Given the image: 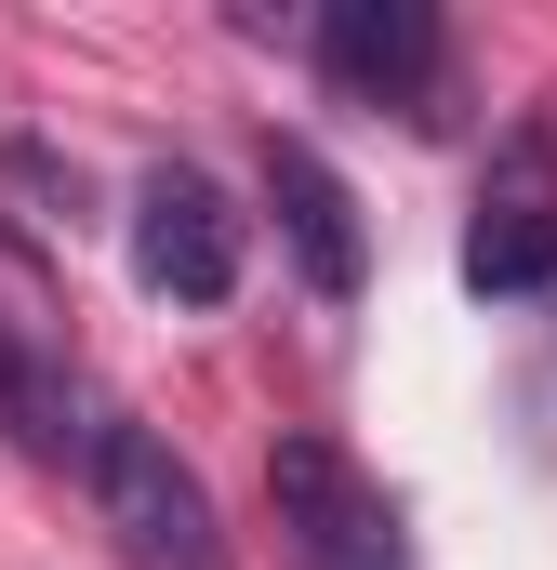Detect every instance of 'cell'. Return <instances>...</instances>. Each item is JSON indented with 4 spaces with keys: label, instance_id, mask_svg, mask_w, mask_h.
<instances>
[{
    "label": "cell",
    "instance_id": "cell-1",
    "mask_svg": "<svg viewBox=\"0 0 557 570\" xmlns=\"http://www.w3.org/2000/svg\"><path fill=\"white\" fill-rule=\"evenodd\" d=\"M80 491H94V531L120 544V570H240L226 558V518L199 491V464L146 412H80Z\"/></svg>",
    "mask_w": 557,
    "mask_h": 570
},
{
    "label": "cell",
    "instance_id": "cell-2",
    "mask_svg": "<svg viewBox=\"0 0 557 570\" xmlns=\"http://www.w3.org/2000/svg\"><path fill=\"white\" fill-rule=\"evenodd\" d=\"M266 504H278V570H412V531H399L385 478L332 425L266 438Z\"/></svg>",
    "mask_w": 557,
    "mask_h": 570
},
{
    "label": "cell",
    "instance_id": "cell-3",
    "mask_svg": "<svg viewBox=\"0 0 557 570\" xmlns=\"http://www.w3.org/2000/svg\"><path fill=\"white\" fill-rule=\"evenodd\" d=\"M240 266H253V239H240L226 186L199 159H146V186H134V279L159 305H226Z\"/></svg>",
    "mask_w": 557,
    "mask_h": 570
},
{
    "label": "cell",
    "instance_id": "cell-4",
    "mask_svg": "<svg viewBox=\"0 0 557 570\" xmlns=\"http://www.w3.org/2000/svg\"><path fill=\"white\" fill-rule=\"evenodd\" d=\"M319 67H332V94L399 107V120H438L451 107V27L424 0H332L319 13Z\"/></svg>",
    "mask_w": 557,
    "mask_h": 570
},
{
    "label": "cell",
    "instance_id": "cell-5",
    "mask_svg": "<svg viewBox=\"0 0 557 570\" xmlns=\"http://www.w3.org/2000/svg\"><path fill=\"white\" fill-rule=\"evenodd\" d=\"M465 292H478V305H531V292H557V146H545V134H518V146H505V173L478 186Z\"/></svg>",
    "mask_w": 557,
    "mask_h": 570
},
{
    "label": "cell",
    "instance_id": "cell-6",
    "mask_svg": "<svg viewBox=\"0 0 557 570\" xmlns=\"http://www.w3.org/2000/svg\"><path fill=\"white\" fill-rule=\"evenodd\" d=\"M266 213H278V239H292V266H305V292H319V305H359V279H372V239H359L345 173H332L305 134H266Z\"/></svg>",
    "mask_w": 557,
    "mask_h": 570
},
{
    "label": "cell",
    "instance_id": "cell-7",
    "mask_svg": "<svg viewBox=\"0 0 557 570\" xmlns=\"http://www.w3.org/2000/svg\"><path fill=\"white\" fill-rule=\"evenodd\" d=\"M0 425H13V451H40V464H80V399L27 345H0Z\"/></svg>",
    "mask_w": 557,
    "mask_h": 570
}]
</instances>
